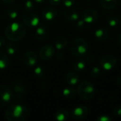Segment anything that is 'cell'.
Instances as JSON below:
<instances>
[{"instance_id":"cell-1","label":"cell","mask_w":121,"mask_h":121,"mask_svg":"<svg viewBox=\"0 0 121 121\" xmlns=\"http://www.w3.org/2000/svg\"><path fill=\"white\" fill-rule=\"evenodd\" d=\"M26 27L18 22H13L9 24L4 30V35L9 41H19L26 36Z\"/></svg>"},{"instance_id":"cell-2","label":"cell","mask_w":121,"mask_h":121,"mask_svg":"<svg viewBox=\"0 0 121 121\" xmlns=\"http://www.w3.org/2000/svg\"><path fill=\"white\" fill-rule=\"evenodd\" d=\"M28 116V111L26 107L21 104L9 106L5 111V118L8 121H25Z\"/></svg>"},{"instance_id":"cell-3","label":"cell","mask_w":121,"mask_h":121,"mask_svg":"<svg viewBox=\"0 0 121 121\" xmlns=\"http://www.w3.org/2000/svg\"><path fill=\"white\" fill-rule=\"evenodd\" d=\"M77 92L82 99L88 101L94 97L96 94V88L91 82L84 81L78 85Z\"/></svg>"},{"instance_id":"cell-4","label":"cell","mask_w":121,"mask_h":121,"mask_svg":"<svg viewBox=\"0 0 121 121\" xmlns=\"http://www.w3.org/2000/svg\"><path fill=\"white\" fill-rule=\"evenodd\" d=\"M89 50V44L87 41L82 38L74 39L71 45L72 53L78 57H81L86 55Z\"/></svg>"},{"instance_id":"cell-5","label":"cell","mask_w":121,"mask_h":121,"mask_svg":"<svg viewBox=\"0 0 121 121\" xmlns=\"http://www.w3.org/2000/svg\"><path fill=\"white\" fill-rule=\"evenodd\" d=\"M117 64L116 57L111 54L105 55L99 60V66L106 71H110L113 69Z\"/></svg>"},{"instance_id":"cell-6","label":"cell","mask_w":121,"mask_h":121,"mask_svg":"<svg viewBox=\"0 0 121 121\" xmlns=\"http://www.w3.org/2000/svg\"><path fill=\"white\" fill-rule=\"evenodd\" d=\"M12 90L6 85H0V107L8 105L13 99Z\"/></svg>"},{"instance_id":"cell-7","label":"cell","mask_w":121,"mask_h":121,"mask_svg":"<svg viewBox=\"0 0 121 121\" xmlns=\"http://www.w3.org/2000/svg\"><path fill=\"white\" fill-rule=\"evenodd\" d=\"M99 13L94 9H87L82 13V20L85 23L92 24L99 19Z\"/></svg>"},{"instance_id":"cell-8","label":"cell","mask_w":121,"mask_h":121,"mask_svg":"<svg viewBox=\"0 0 121 121\" xmlns=\"http://www.w3.org/2000/svg\"><path fill=\"white\" fill-rule=\"evenodd\" d=\"M23 22L28 27H36L40 24V18L36 13L30 12L23 15Z\"/></svg>"},{"instance_id":"cell-9","label":"cell","mask_w":121,"mask_h":121,"mask_svg":"<svg viewBox=\"0 0 121 121\" xmlns=\"http://www.w3.org/2000/svg\"><path fill=\"white\" fill-rule=\"evenodd\" d=\"M89 113V109L85 106H79L76 107L72 113V117L75 121H81L86 118Z\"/></svg>"},{"instance_id":"cell-10","label":"cell","mask_w":121,"mask_h":121,"mask_svg":"<svg viewBox=\"0 0 121 121\" xmlns=\"http://www.w3.org/2000/svg\"><path fill=\"white\" fill-rule=\"evenodd\" d=\"M55 53V48L51 45H45L43 46L39 50L40 57L43 60H48L51 59Z\"/></svg>"},{"instance_id":"cell-11","label":"cell","mask_w":121,"mask_h":121,"mask_svg":"<svg viewBox=\"0 0 121 121\" xmlns=\"http://www.w3.org/2000/svg\"><path fill=\"white\" fill-rule=\"evenodd\" d=\"M23 62L29 67H33L38 62V57L35 52L29 50L26 52L23 55Z\"/></svg>"},{"instance_id":"cell-12","label":"cell","mask_w":121,"mask_h":121,"mask_svg":"<svg viewBox=\"0 0 121 121\" xmlns=\"http://www.w3.org/2000/svg\"><path fill=\"white\" fill-rule=\"evenodd\" d=\"M42 17L46 21H52L57 16V10L54 7H47L42 11Z\"/></svg>"},{"instance_id":"cell-13","label":"cell","mask_w":121,"mask_h":121,"mask_svg":"<svg viewBox=\"0 0 121 121\" xmlns=\"http://www.w3.org/2000/svg\"><path fill=\"white\" fill-rule=\"evenodd\" d=\"M64 16L66 19L70 21H78L79 18V14L77 10L74 9H72V7L70 8H67L65 11H64Z\"/></svg>"},{"instance_id":"cell-14","label":"cell","mask_w":121,"mask_h":121,"mask_svg":"<svg viewBox=\"0 0 121 121\" xmlns=\"http://www.w3.org/2000/svg\"><path fill=\"white\" fill-rule=\"evenodd\" d=\"M109 35V30L106 28H100L95 30L94 38L99 41L105 40Z\"/></svg>"},{"instance_id":"cell-15","label":"cell","mask_w":121,"mask_h":121,"mask_svg":"<svg viewBox=\"0 0 121 121\" xmlns=\"http://www.w3.org/2000/svg\"><path fill=\"white\" fill-rule=\"evenodd\" d=\"M80 80L79 75L75 72H70L66 76V82L70 86L77 85Z\"/></svg>"},{"instance_id":"cell-16","label":"cell","mask_w":121,"mask_h":121,"mask_svg":"<svg viewBox=\"0 0 121 121\" xmlns=\"http://www.w3.org/2000/svg\"><path fill=\"white\" fill-rule=\"evenodd\" d=\"M47 37V28L45 26L41 25L37 28L35 32V38L39 40L43 41Z\"/></svg>"},{"instance_id":"cell-17","label":"cell","mask_w":121,"mask_h":121,"mask_svg":"<svg viewBox=\"0 0 121 121\" xmlns=\"http://www.w3.org/2000/svg\"><path fill=\"white\" fill-rule=\"evenodd\" d=\"M69 113L65 108L59 109L55 115V119L58 121H66L69 119Z\"/></svg>"},{"instance_id":"cell-18","label":"cell","mask_w":121,"mask_h":121,"mask_svg":"<svg viewBox=\"0 0 121 121\" xmlns=\"http://www.w3.org/2000/svg\"><path fill=\"white\" fill-rule=\"evenodd\" d=\"M67 40L64 36H60L56 38L55 41V47L58 50H64L67 48Z\"/></svg>"},{"instance_id":"cell-19","label":"cell","mask_w":121,"mask_h":121,"mask_svg":"<svg viewBox=\"0 0 121 121\" xmlns=\"http://www.w3.org/2000/svg\"><path fill=\"white\" fill-rule=\"evenodd\" d=\"M76 94H77V91L74 87H72V86H67L62 91L63 96L67 99H73L76 96Z\"/></svg>"},{"instance_id":"cell-20","label":"cell","mask_w":121,"mask_h":121,"mask_svg":"<svg viewBox=\"0 0 121 121\" xmlns=\"http://www.w3.org/2000/svg\"><path fill=\"white\" fill-rule=\"evenodd\" d=\"M102 7L106 10H113L117 5V0H100Z\"/></svg>"},{"instance_id":"cell-21","label":"cell","mask_w":121,"mask_h":121,"mask_svg":"<svg viewBox=\"0 0 121 121\" xmlns=\"http://www.w3.org/2000/svg\"><path fill=\"white\" fill-rule=\"evenodd\" d=\"M5 49H6V52L8 55H13L14 54H16V52H17V46L16 45L13 43V41H10L8 42L6 44L5 46Z\"/></svg>"},{"instance_id":"cell-22","label":"cell","mask_w":121,"mask_h":121,"mask_svg":"<svg viewBox=\"0 0 121 121\" xmlns=\"http://www.w3.org/2000/svg\"><path fill=\"white\" fill-rule=\"evenodd\" d=\"M9 65V59L7 55L3 52H0V69H4Z\"/></svg>"},{"instance_id":"cell-23","label":"cell","mask_w":121,"mask_h":121,"mask_svg":"<svg viewBox=\"0 0 121 121\" xmlns=\"http://www.w3.org/2000/svg\"><path fill=\"white\" fill-rule=\"evenodd\" d=\"M73 67L76 71H83L86 68V63L83 60H77L74 62Z\"/></svg>"},{"instance_id":"cell-24","label":"cell","mask_w":121,"mask_h":121,"mask_svg":"<svg viewBox=\"0 0 121 121\" xmlns=\"http://www.w3.org/2000/svg\"><path fill=\"white\" fill-rule=\"evenodd\" d=\"M107 23L111 27H116L119 23V18L118 16H116L115 15H111L107 18Z\"/></svg>"},{"instance_id":"cell-25","label":"cell","mask_w":121,"mask_h":121,"mask_svg":"<svg viewBox=\"0 0 121 121\" xmlns=\"http://www.w3.org/2000/svg\"><path fill=\"white\" fill-rule=\"evenodd\" d=\"M13 89L15 93L17 94H25L26 93V87L23 84L20 83L15 84Z\"/></svg>"},{"instance_id":"cell-26","label":"cell","mask_w":121,"mask_h":121,"mask_svg":"<svg viewBox=\"0 0 121 121\" xmlns=\"http://www.w3.org/2000/svg\"><path fill=\"white\" fill-rule=\"evenodd\" d=\"M6 13H7V16L9 18L15 19L17 18L18 12V10L15 7H12V8H10L7 10Z\"/></svg>"},{"instance_id":"cell-27","label":"cell","mask_w":121,"mask_h":121,"mask_svg":"<svg viewBox=\"0 0 121 121\" xmlns=\"http://www.w3.org/2000/svg\"><path fill=\"white\" fill-rule=\"evenodd\" d=\"M101 74V69L99 67H94L90 71V76L91 78H97Z\"/></svg>"},{"instance_id":"cell-28","label":"cell","mask_w":121,"mask_h":121,"mask_svg":"<svg viewBox=\"0 0 121 121\" xmlns=\"http://www.w3.org/2000/svg\"><path fill=\"white\" fill-rule=\"evenodd\" d=\"M77 0H62L61 3L62 4V5L66 7V8H70L72 7L74 4L76 3Z\"/></svg>"},{"instance_id":"cell-29","label":"cell","mask_w":121,"mask_h":121,"mask_svg":"<svg viewBox=\"0 0 121 121\" xmlns=\"http://www.w3.org/2000/svg\"><path fill=\"white\" fill-rule=\"evenodd\" d=\"M33 73L34 74L38 77H41L43 76L45 72H44V69L41 67H36L35 69H34V71H33Z\"/></svg>"},{"instance_id":"cell-30","label":"cell","mask_w":121,"mask_h":121,"mask_svg":"<svg viewBox=\"0 0 121 121\" xmlns=\"http://www.w3.org/2000/svg\"><path fill=\"white\" fill-rule=\"evenodd\" d=\"M24 8L26 11H32L34 8V3L30 0H26L24 4Z\"/></svg>"},{"instance_id":"cell-31","label":"cell","mask_w":121,"mask_h":121,"mask_svg":"<svg viewBox=\"0 0 121 121\" xmlns=\"http://www.w3.org/2000/svg\"><path fill=\"white\" fill-rule=\"evenodd\" d=\"M97 121H112L113 118L108 115H101L96 119Z\"/></svg>"},{"instance_id":"cell-32","label":"cell","mask_w":121,"mask_h":121,"mask_svg":"<svg viewBox=\"0 0 121 121\" xmlns=\"http://www.w3.org/2000/svg\"><path fill=\"white\" fill-rule=\"evenodd\" d=\"M84 26H85V22H84L83 20H79V21H78L77 23L76 28H77L79 30H82V29L84 28Z\"/></svg>"},{"instance_id":"cell-33","label":"cell","mask_w":121,"mask_h":121,"mask_svg":"<svg viewBox=\"0 0 121 121\" xmlns=\"http://www.w3.org/2000/svg\"><path fill=\"white\" fill-rule=\"evenodd\" d=\"M113 114L117 117H121V106H117L113 110Z\"/></svg>"},{"instance_id":"cell-34","label":"cell","mask_w":121,"mask_h":121,"mask_svg":"<svg viewBox=\"0 0 121 121\" xmlns=\"http://www.w3.org/2000/svg\"><path fill=\"white\" fill-rule=\"evenodd\" d=\"M49 3L53 6H57L58 4H60L62 1V0H48Z\"/></svg>"},{"instance_id":"cell-35","label":"cell","mask_w":121,"mask_h":121,"mask_svg":"<svg viewBox=\"0 0 121 121\" xmlns=\"http://www.w3.org/2000/svg\"><path fill=\"white\" fill-rule=\"evenodd\" d=\"M5 45H6V40H5V38L3 36L0 35V48L4 47Z\"/></svg>"},{"instance_id":"cell-36","label":"cell","mask_w":121,"mask_h":121,"mask_svg":"<svg viewBox=\"0 0 121 121\" xmlns=\"http://www.w3.org/2000/svg\"><path fill=\"white\" fill-rule=\"evenodd\" d=\"M4 3L7 4H11L15 2V0H1Z\"/></svg>"},{"instance_id":"cell-37","label":"cell","mask_w":121,"mask_h":121,"mask_svg":"<svg viewBox=\"0 0 121 121\" xmlns=\"http://www.w3.org/2000/svg\"><path fill=\"white\" fill-rule=\"evenodd\" d=\"M116 83H117L118 84H119V85H121V75H119V76H118V77H116Z\"/></svg>"},{"instance_id":"cell-38","label":"cell","mask_w":121,"mask_h":121,"mask_svg":"<svg viewBox=\"0 0 121 121\" xmlns=\"http://www.w3.org/2000/svg\"><path fill=\"white\" fill-rule=\"evenodd\" d=\"M36 4H42L45 1V0H33Z\"/></svg>"},{"instance_id":"cell-39","label":"cell","mask_w":121,"mask_h":121,"mask_svg":"<svg viewBox=\"0 0 121 121\" xmlns=\"http://www.w3.org/2000/svg\"><path fill=\"white\" fill-rule=\"evenodd\" d=\"M118 43H119V44L121 45V33L119 35V36H118Z\"/></svg>"},{"instance_id":"cell-40","label":"cell","mask_w":121,"mask_h":121,"mask_svg":"<svg viewBox=\"0 0 121 121\" xmlns=\"http://www.w3.org/2000/svg\"></svg>"}]
</instances>
